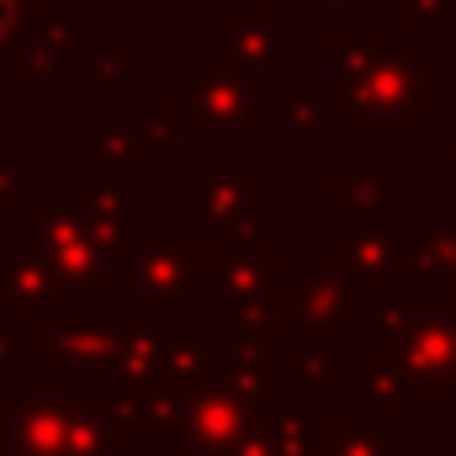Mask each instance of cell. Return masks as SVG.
Masks as SVG:
<instances>
[{"instance_id":"obj_3","label":"cell","mask_w":456,"mask_h":456,"mask_svg":"<svg viewBox=\"0 0 456 456\" xmlns=\"http://www.w3.org/2000/svg\"><path fill=\"white\" fill-rule=\"evenodd\" d=\"M324 436H330V441H324L330 456H393V446H387L382 436L355 430V425H335V430H324Z\"/></svg>"},{"instance_id":"obj_5","label":"cell","mask_w":456,"mask_h":456,"mask_svg":"<svg viewBox=\"0 0 456 456\" xmlns=\"http://www.w3.org/2000/svg\"><path fill=\"white\" fill-rule=\"evenodd\" d=\"M16 21H21V0H0V43L16 32Z\"/></svg>"},{"instance_id":"obj_4","label":"cell","mask_w":456,"mask_h":456,"mask_svg":"<svg viewBox=\"0 0 456 456\" xmlns=\"http://www.w3.org/2000/svg\"><path fill=\"white\" fill-rule=\"evenodd\" d=\"M202 112L218 117V122H244V86H239V80H228V75H218V86L208 91Z\"/></svg>"},{"instance_id":"obj_2","label":"cell","mask_w":456,"mask_h":456,"mask_svg":"<svg viewBox=\"0 0 456 456\" xmlns=\"http://www.w3.org/2000/svg\"><path fill=\"white\" fill-rule=\"evenodd\" d=\"M403 366H414V371H425V377L452 371L456 366V324L452 319H436V314L414 319V335L403 345Z\"/></svg>"},{"instance_id":"obj_1","label":"cell","mask_w":456,"mask_h":456,"mask_svg":"<svg viewBox=\"0 0 456 456\" xmlns=\"http://www.w3.org/2000/svg\"><path fill=\"white\" fill-rule=\"evenodd\" d=\"M244 441V393H208L191 403V446L202 456H218Z\"/></svg>"}]
</instances>
